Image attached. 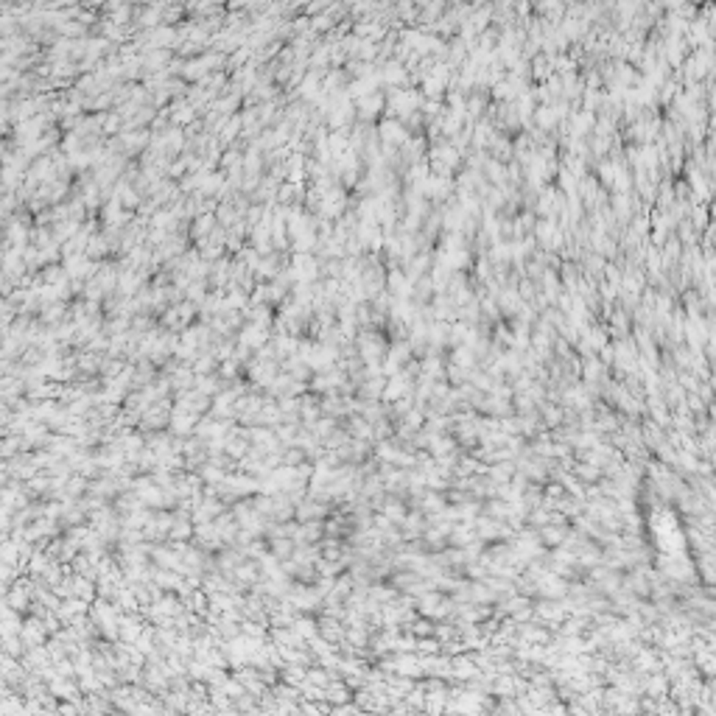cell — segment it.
Wrapping results in <instances>:
<instances>
[{"instance_id": "6da1fadb", "label": "cell", "mask_w": 716, "mask_h": 716, "mask_svg": "<svg viewBox=\"0 0 716 716\" xmlns=\"http://www.w3.org/2000/svg\"><path fill=\"white\" fill-rule=\"evenodd\" d=\"M442 716H462V713H456V711H445Z\"/></svg>"}]
</instances>
